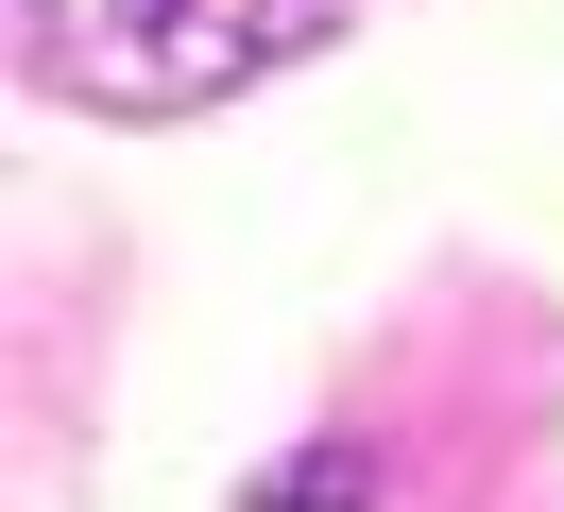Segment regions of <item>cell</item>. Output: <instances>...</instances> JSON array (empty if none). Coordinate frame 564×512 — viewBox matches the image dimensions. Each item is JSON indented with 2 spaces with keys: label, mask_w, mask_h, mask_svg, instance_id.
<instances>
[{
  "label": "cell",
  "mask_w": 564,
  "mask_h": 512,
  "mask_svg": "<svg viewBox=\"0 0 564 512\" xmlns=\"http://www.w3.org/2000/svg\"><path fill=\"white\" fill-rule=\"evenodd\" d=\"M325 18H343V0H18L35 68L69 102H120V120H172V102H206V86H240V68L308 52Z\"/></svg>",
  "instance_id": "cell-1"
},
{
  "label": "cell",
  "mask_w": 564,
  "mask_h": 512,
  "mask_svg": "<svg viewBox=\"0 0 564 512\" xmlns=\"http://www.w3.org/2000/svg\"><path fill=\"white\" fill-rule=\"evenodd\" d=\"M257 512H377V495H359V461H343V478H325V461H291V478H257Z\"/></svg>",
  "instance_id": "cell-2"
}]
</instances>
